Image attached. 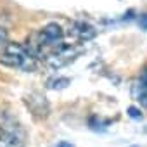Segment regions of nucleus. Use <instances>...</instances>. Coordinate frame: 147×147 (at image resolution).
I'll use <instances>...</instances> for the list:
<instances>
[{
	"mask_svg": "<svg viewBox=\"0 0 147 147\" xmlns=\"http://www.w3.org/2000/svg\"><path fill=\"white\" fill-rule=\"evenodd\" d=\"M0 64L12 67V69H21V71L30 73V71L36 69V57L23 43L5 42L2 52H0Z\"/></svg>",
	"mask_w": 147,
	"mask_h": 147,
	"instance_id": "1",
	"label": "nucleus"
},
{
	"mask_svg": "<svg viewBox=\"0 0 147 147\" xmlns=\"http://www.w3.org/2000/svg\"><path fill=\"white\" fill-rule=\"evenodd\" d=\"M26 133L19 123L7 116L0 123V147H24Z\"/></svg>",
	"mask_w": 147,
	"mask_h": 147,
	"instance_id": "2",
	"label": "nucleus"
},
{
	"mask_svg": "<svg viewBox=\"0 0 147 147\" xmlns=\"http://www.w3.org/2000/svg\"><path fill=\"white\" fill-rule=\"evenodd\" d=\"M131 95L137 102H140L144 107H147V69L142 71V75L137 78V82L131 87Z\"/></svg>",
	"mask_w": 147,
	"mask_h": 147,
	"instance_id": "3",
	"label": "nucleus"
},
{
	"mask_svg": "<svg viewBox=\"0 0 147 147\" xmlns=\"http://www.w3.org/2000/svg\"><path fill=\"white\" fill-rule=\"evenodd\" d=\"M75 33H76V36H78L80 40H90V38H94V36H95V30H94L90 24H85V23L76 24Z\"/></svg>",
	"mask_w": 147,
	"mask_h": 147,
	"instance_id": "4",
	"label": "nucleus"
},
{
	"mask_svg": "<svg viewBox=\"0 0 147 147\" xmlns=\"http://www.w3.org/2000/svg\"><path fill=\"white\" fill-rule=\"evenodd\" d=\"M71 82H69V78H57V80H54V82H49V87L50 88H64V87H67Z\"/></svg>",
	"mask_w": 147,
	"mask_h": 147,
	"instance_id": "5",
	"label": "nucleus"
},
{
	"mask_svg": "<svg viewBox=\"0 0 147 147\" xmlns=\"http://www.w3.org/2000/svg\"><path fill=\"white\" fill-rule=\"evenodd\" d=\"M126 113H128V116L133 118V119H142V113H140V109L135 107V106H130V107L126 109Z\"/></svg>",
	"mask_w": 147,
	"mask_h": 147,
	"instance_id": "6",
	"label": "nucleus"
},
{
	"mask_svg": "<svg viewBox=\"0 0 147 147\" xmlns=\"http://www.w3.org/2000/svg\"><path fill=\"white\" fill-rule=\"evenodd\" d=\"M7 42V30L0 26V47H4Z\"/></svg>",
	"mask_w": 147,
	"mask_h": 147,
	"instance_id": "7",
	"label": "nucleus"
},
{
	"mask_svg": "<svg viewBox=\"0 0 147 147\" xmlns=\"http://www.w3.org/2000/svg\"><path fill=\"white\" fill-rule=\"evenodd\" d=\"M138 24H140V28H142V30H145V31H147V14H142V16L138 18Z\"/></svg>",
	"mask_w": 147,
	"mask_h": 147,
	"instance_id": "8",
	"label": "nucleus"
},
{
	"mask_svg": "<svg viewBox=\"0 0 147 147\" xmlns=\"http://www.w3.org/2000/svg\"><path fill=\"white\" fill-rule=\"evenodd\" d=\"M55 147H75V145H73L71 142H66V140H62V142H59Z\"/></svg>",
	"mask_w": 147,
	"mask_h": 147,
	"instance_id": "9",
	"label": "nucleus"
},
{
	"mask_svg": "<svg viewBox=\"0 0 147 147\" xmlns=\"http://www.w3.org/2000/svg\"><path fill=\"white\" fill-rule=\"evenodd\" d=\"M130 147H138V145H130Z\"/></svg>",
	"mask_w": 147,
	"mask_h": 147,
	"instance_id": "10",
	"label": "nucleus"
},
{
	"mask_svg": "<svg viewBox=\"0 0 147 147\" xmlns=\"http://www.w3.org/2000/svg\"><path fill=\"white\" fill-rule=\"evenodd\" d=\"M145 133H147V126H145Z\"/></svg>",
	"mask_w": 147,
	"mask_h": 147,
	"instance_id": "11",
	"label": "nucleus"
}]
</instances>
